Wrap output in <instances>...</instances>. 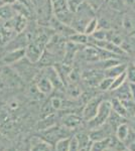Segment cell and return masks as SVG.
Wrapping results in <instances>:
<instances>
[{"label":"cell","instance_id":"1","mask_svg":"<svg viewBox=\"0 0 135 151\" xmlns=\"http://www.w3.org/2000/svg\"><path fill=\"white\" fill-rule=\"evenodd\" d=\"M111 112H112L111 102L108 101V100H103L99 106V109H98L97 115L95 116L94 119L89 121V125L91 126V128L94 129L104 125L107 122Z\"/></svg>","mask_w":135,"mask_h":151},{"label":"cell","instance_id":"2","mask_svg":"<svg viewBox=\"0 0 135 151\" xmlns=\"http://www.w3.org/2000/svg\"><path fill=\"white\" fill-rule=\"evenodd\" d=\"M70 130L71 129L65 127H58V126H53V127L46 129L43 131V139H45L46 142L51 143V145L56 144V141L66 137H70Z\"/></svg>","mask_w":135,"mask_h":151},{"label":"cell","instance_id":"3","mask_svg":"<svg viewBox=\"0 0 135 151\" xmlns=\"http://www.w3.org/2000/svg\"><path fill=\"white\" fill-rule=\"evenodd\" d=\"M43 53V43L41 41H33L25 47V58L31 64L40 62Z\"/></svg>","mask_w":135,"mask_h":151},{"label":"cell","instance_id":"4","mask_svg":"<svg viewBox=\"0 0 135 151\" xmlns=\"http://www.w3.org/2000/svg\"><path fill=\"white\" fill-rule=\"evenodd\" d=\"M103 100L104 99L102 98V96H98V97L96 96L88 102L84 108V111H83V118L85 120H87L89 122V121L95 118V116L97 115L100 104H101Z\"/></svg>","mask_w":135,"mask_h":151},{"label":"cell","instance_id":"5","mask_svg":"<svg viewBox=\"0 0 135 151\" xmlns=\"http://www.w3.org/2000/svg\"><path fill=\"white\" fill-rule=\"evenodd\" d=\"M25 58V48H15L8 50L3 57V63L5 65H12L18 63Z\"/></svg>","mask_w":135,"mask_h":151},{"label":"cell","instance_id":"6","mask_svg":"<svg viewBox=\"0 0 135 151\" xmlns=\"http://www.w3.org/2000/svg\"><path fill=\"white\" fill-rule=\"evenodd\" d=\"M111 127L108 124L106 125V123L104 125L100 126V127L94 128L92 131L90 132L89 136L90 139L92 141H99V140H104L110 137V133H111Z\"/></svg>","mask_w":135,"mask_h":151},{"label":"cell","instance_id":"7","mask_svg":"<svg viewBox=\"0 0 135 151\" xmlns=\"http://www.w3.org/2000/svg\"><path fill=\"white\" fill-rule=\"evenodd\" d=\"M35 87H36V89L38 90V92L43 95L51 94L53 90V84H51V82L45 75H43L41 77H40L36 80Z\"/></svg>","mask_w":135,"mask_h":151},{"label":"cell","instance_id":"8","mask_svg":"<svg viewBox=\"0 0 135 151\" xmlns=\"http://www.w3.org/2000/svg\"><path fill=\"white\" fill-rule=\"evenodd\" d=\"M30 151H53V146L43 138L33 137L31 140Z\"/></svg>","mask_w":135,"mask_h":151},{"label":"cell","instance_id":"9","mask_svg":"<svg viewBox=\"0 0 135 151\" xmlns=\"http://www.w3.org/2000/svg\"><path fill=\"white\" fill-rule=\"evenodd\" d=\"M127 67H128V65L125 64V63H120L118 65H113V67L109 68V69L105 70V77H109L114 79V78L118 77V76L126 72Z\"/></svg>","mask_w":135,"mask_h":151},{"label":"cell","instance_id":"10","mask_svg":"<svg viewBox=\"0 0 135 151\" xmlns=\"http://www.w3.org/2000/svg\"><path fill=\"white\" fill-rule=\"evenodd\" d=\"M111 106H112V111L115 112L116 114H118L119 116H121L122 118H126L128 117V113H127L126 109L122 104L121 100H119L118 98H114L111 101Z\"/></svg>","mask_w":135,"mask_h":151},{"label":"cell","instance_id":"11","mask_svg":"<svg viewBox=\"0 0 135 151\" xmlns=\"http://www.w3.org/2000/svg\"><path fill=\"white\" fill-rule=\"evenodd\" d=\"M129 126L126 123H121L118 127L116 128V137L120 141L124 142L129 136Z\"/></svg>","mask_w":135,"mask_h":151},{"label":"cell","instance_id":"12","mask_svg":"<svg viewBox=\"0 0 135 151\" xmlns=\"http://www.w3.org/2000/svg\"><path fill=\"white\" fill-rule=\"evenodd\" d=\"M98 28H99V19L94 16V17L91 18L90 20L87 22V24H86L84 33H86L87 35L91 36L96 30H97Z\"/></svg>","mask_w":135,"mask_h":151},{"label":"cell","instance_id":"13","mask_svg":"<svg viewBox=\"0 0 135 151\" xmlns=\"http://www.w3.org/2000/svg\"><path fill=\"white\" fill-rule=\"evenodd\" d=\"M69 40L77 45H85V43L89 42V35H87L84 32H75L74 35L69 36Z\"/></svg>","mask_w":135,"mask_h":151},{"label":"cell","instance_id":"14","mask_svg":"<svg viewBox=\"0 0 135 151\" xmlns=\"http://www.w3.org/2000/svg\"><path fill=\"white\" fill-rule=\"evenodd\" d=\"M108 149L112 151H123L126 149V147L124 146L123 142L120 141L116 136H113V137L109 138V147Z\"/></svg>","mask_w":135,"mask_h":151},{"label":"cell","instance_id":"15","mask_svg":"<svg viewBox=\"0 0 135 151\" xmlns=\"http://www.w3.org/2000/svg\"><path fill=\"white\" fill-rule=\"evenodd\" d=\"M64 125L69 129H75L81 125V118L76 115H69L64 120Z\"/></svg>","mask_w":135,"mask_h":151},{"label":"cell","instance_id":"16","mask_svg":"<svg viewBox=\"0 0 135 151\" xmlns=\"http://www.w3.org/2000/svg\"><path fill=\"white\" fill-rule=\"evenodd\" d=\"M75 137H76V139H77L78 145H79V149L84 148V147H88V146H90L92 144V140L90 139L89 134L79 133L78 135H76Z\"/></svg>","mask_w":135,"mask_h":151},{"label":"cell","instance_id":"17","mask_svg":"<svg viewBox=\"0 0 135 151\" xmlns=\"http://www.w3.org/2000/svg\"><path fill=\"white\" fill-rule=\"evenodd\" d=\"M110 138V137H109ZM109 138L99 141H92L91 150L92 151H105L109 147Z\"/></svg>","mask_w":135,"mask_h":151},{"label":"cell","instance_id":"18","mask_svg":"<svg viewBox=\"0 0 135 151\" xmlns=\"http://www.w3.org/2000/svg\"><path fill=\"white\" fill-rule=\"evenodd\" d=\"M122 25L128 33H134L135 31V18L130 15H126L122 20Z\"/></svg>","mask_w":135,"mask_h":151},{"label":"cell","instance_id":"19","mask_svg":"<svg viewBox=\"0 0 135 151\" xmlns=\"http://www.w3.org/2000/svg\"><path fill=\"white\" fill-rule=\"evenodd\" d=\"M71 137H66L56 141L55 144V151H69L71 144Z\"/></svg>","mask_w":135,"mask_h":151},{"label":"cell","instance_id":"20","mask_svg":"<svg viewBox=\"0 0 135 151\" xmlns=\"http://www.w3.org/2000/svg\"><path fill=\"white\" fill-rule=\"evenodd\" d=\"M14 9L10 5H3L0 7V18L4 19H11L15 16Z\"/></svg>","mask_w":135,"mask_h":151},{"label":"cell","instance_id":"21","mask_svg":"<svg viewBox=\"0 0 135 151\" xmlns=\"http://www.w3.org/2000/svg\"><path fill=\"white\" fill-rule=\"evenodd\" d=\"M125 83H126V72L123 73V74H121L120 76H118V77L114 78L110 91H115V90H117L118 88H120L122 85L125 84Z\"/></svg>","mask_w":135,"mask_h":151},{"label":"cell","instance_id":"22","mask_svg":"<svg viewBox=\"0 0 135 151\" xmlns=\"http://www.w3.org/2000/svg\"><path fill=\"white\" fill-rule=\"evenodd\" d=\"M113 78H109V77H104L103 79L100 81L99 85H98V87H99V90H101L103 92H106V91H110V89H111V86L113 84Z\"/></svg>","mask_w":135,"mask_h":151},{"label":"cell","instance_id":"23","mask_svg":"<svg viewBox=\"0 0 135 151\" xmlns=\"http://www.w3.org/2000/svg\"><path fill=\"white\" fill-rule=\"evenodd\" d=\"M121 102L126 109L128 116H135V102L133 100H121Z\"/></svg>","mask_w":135,"mask_h":151},{"label":"cell","instance_id":"24","mask_svg":"<svg viewBox=\"0 0 135 151\" xmlns=\"http://www.w3.org/2000/svg\"><path fill=\"white\" fill-rule=\"evenodd\" d=\"M126 81L128 83H134L135 84V65L129 64L126 70Z\"/></svg>","mask_w":135,"mask_h":151},{"label":"cell","instance_id":"25","mask_svg":"<svg viewBox=\"0 0 135 151\" xmlns=\"http://www.w3.org/2000/svg\"><path fill=\"white\" fill-rule=\"evenodd\" d=\"M84 2H85V0H67L69 9L72 12H74V13L78 10V8H79Z\"/></svg>","mask_w":135,"mask_h":151},{"label":"cell","instance_id":"26","mask_svg":"<svg viewBox=\"0 0 135 151\" xmlns=\"http://www.w3.org/2000/svg\"><path fill=\"white\" fill-rule=\"evenodd\" d=\"M53 111H56V110L53 109V107L51 106V100L48 102H46V103L43 106V108H41V113H43V118L46 116H50L51 114H53Z\"/></svg>","mask_w":135,"mask_h":151},{"label":"cell","instance_id":"27","mask_svg":"<svg viewBox=\"0 0 135 151\" xmlns=\"http://www.w3.org/2000/svg\"><path fill=\"white\" fill-rule=\"evenodd\" d=\"M51 106L53 107V109H55L56 111L64 109V101L61 98L53 97V98L51 99Z\"/></svg>","mask_w":135,"mask_h":151},{"label":"cell","instance_id":"28","mask_svg":"<svg viewBox=\"0 0 135 151\" xmlns=\"http://www.w3.org/2000/svg\"><path fill=\"white\" fill-rule=\"evenodd\" d=\"M85 1L87 2V4L93 9V10L96 11L102 6L103 2H104L105 0H85Z\"/></svg>","mask_w":135,"mask_h":151},{"label":"cell","instance_id":"29","mask_svg":"<svg viewBox=\"0 0 135 151\" xmlns=\"http://www.w3.org/2000/svg\"><path fill=\"white\" fill-rule=\"evenodd\" d=\"M69 151H79V145H78L76 137H73L72 139H71V144H70V149H69Z\"/></svg>","mask_w":135,"mask_h":151},{"label":"cell","instance_id":"30","mask_svg":"<svg viewBox=\"0 0 135 151\" xmlns=\"http://www.w3.org/2000/svg\"><path fill=\"white\" fill-rule=\"evenodd\" d=\"M128 86H129V91H130L131 99L135 102V84L134 83H128Z\"/></svg>","mask_w":135,"mask_h":151},{"label":"cell","instance_id":"31","mask_svg":"<svg viewBox=\"0 0 135 151\" xmlns=\"http://www.w3.org/2000/svg\"><path fill=\"white\" fill-rule=\"evenodd\" d=\"M17 0H1V3L3 5H10V4L15 3Z\"/></svg>","mask_w":135,"mask_h":151},{"label":"cell","instance_id":"32","mask_svg":"<svg viewBox=\"0 0 135 151\" xmlns=\"http://www.w3.org/2000/svg\"><path fill=\"white\" fill-rule=\"evenodd\" d=\"M127 149H129L130 151H135V141H133V142L130 143Z\"/></svg>","mask_w":135,"mask_h":151},{"label":"cell","instance_id":"33","mask_svg":"<svg viewBox=\"0 0 135 151\" xmlns=\"http://www.w3.org/2000/svg\"><path fill=\"white\" fill-rule=\"evenodd\" d=\"M132 64H133V65H135V57H134V58H133V62H132Z\"/></svg>","mask_w":135,"mask_h":151},{"label":"cell","instance_id":"34","mask_svg":"<svg viewBox=\"0 0 135 151\" xmlns=\"http://www.w3.org/2000/svg\"><path fill=\"white\" fill-rule=\"evenodd\" d=\"M123 151H130L129 149H127V148H126V149H125V150H123Z\"/></svg>","mask_w":135,"mask_h":151}]
</instances>
